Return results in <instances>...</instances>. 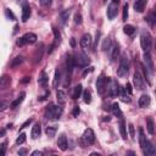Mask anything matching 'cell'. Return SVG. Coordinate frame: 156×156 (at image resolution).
Returning <instances> with one entry per match:
<instances>
[{
    "label": "cell",
    "instance_id": "obj_1",
    "mask_svg": "<svg viewBox=\"0 0 156 156\" xmlns=\"http://www.w3.org/2000/svg\"><path fill=\"white\" fill-rule=\"evenodd\" d=\"M62 107L60 105H54V104H50L46 110H45V117L50 121H57L61 115H62Z\"/></svg>",
    "mask_w": 156,
    "mask_h": 156
},
{
    "label": "cell",
    "instance_id": "obj_2",
    "mask_svg": "<svg viewBox=\"0 0 156 156\" xmlns=\"http://www.w3.org/2000/svg\"><path fill=\"white\" fill-rule=\"evenodd\" d=\"M128 71H129V60H128L127 54H123L119 58V65L117 68V76L123 78L128 74Z\"/></svg>",
    "mask_w": 156,
    "mask_h": 156
},
{
    "label": "cell",
    "instance_id": "obj_3",
    "mask_svg": "<svg viewBox=\"0 0 156 156\" xmlns=\"http://www.w3.org/2000/svg\"><path fill=\"white\" fill-rule=\"evenodd\" d=\"M140 45H141V49L144 50V52L150 51L151 45H152V38H151V35L147 30L141 32V34H140Z\"/></svg>",
    "mask_w": 156,
    "mask_h": 156
},
{
    "label": "cell",
    "instance_id": "obj_4",
    "mask_svg": "<svg viewBox=\"0 0 156 156\" xmlns=\"http://www.w3.org/2000/svg\"><path fill=\"white\" fill-rule=\"evenodd\" d=\"M37 39H38V38H37V34L29 32V33H26L23 37H21V38L16 41V44H17L18 46H24L26 44H33V43H35Z\"/></svg>",
    "mask_w": 156,
    "mask_h": 156
},
{
    "label": "cell",
    "instance_id": "obj_5",
    "mask_svg": "<svg viewBox=\"0 0 156 156\" xmlns=\"http://www.w3.org/2000/svg\"><path fill=\"white\" fill-rule=\"evenodd\" d=\"M73 62H74V66H78V67H87L90 62L89 57L85 55V54H82V52H77L73 57Z\"/></svg>",
    "mask_w": 156,
    "mask_h": 156
},
{
    "label": "cell",
    "instance_id": "obj_6",
    "mask_svg": "<svg viewBox=\"0 0 156 156\" xmlns=\"http://www.w3.org/2000/svg\"><path fill=\"white\" fill-rule=\"evenodd\" d=\"M108 82H110L108 77H105L104 74H101V76L96 79V91H98L100 95H102V94L105 93V90L107 89Z\"/></svg>",
    "mask_w": 156,
    "mask_h": 156
},
{
    "label": "cell",
    "instance_id": "obj_7",
    "mask_svg": "<svg viewBox=\"0 0 156 156\" xmlns=\"http://www.w3.org/2000/svg\"><path fill=\"white\" fill-rule=\"evenodd\" d=\"M133 83H134V87H135L138 90H143V89H145L144 77L141 76L140 71H135V72H134V76H133Z\"/></svg>",
    "mask_w": 156,
    "mask_h": 156
},
{
    "label": "cell",
    "instance_id": "obj_8",
    "mask_svg": "<svg viewBox=\"0 0 156 156\" xmlns=\"http://www.w3.org/2000/svg\"><path fill=\"white\" fill-rule=\"evenodd\" d=\"M107 88H108V95H110L111 98H115V96L119 95V90H121V87H119V84L117 83V80L112 79V80H111V84H110V87H107Z\"/></svg>",
    "mask_w": 156,
    "mask_h": 156
},
{
    "label": "cell",
    "instance_id": "obj_9",
    "mask_svg": "<svg viewBox=\"0 0 156 156\" xmlns=\"http://www.w3.org/2000/svg\"><path fill=\"white\" fill-rule=\"evenodd\" d=\"M91 35L89 34V33H85V34H83V37L80 38V41H79V44H80V48L83 49V50H88V49H90V46H91Z\"/></svg>",
    "mask_w": 156,
    "mask_h": 156
},
{
    "label": "cell",
    "instance_id": "obj_10",
    "mask_svg": "<svg viewBox=\"0 0 156 156\" xmlns=\"http://www.w3.org/2000/svg\"><path fill=\"white\" fill-rule=\"evenodd\" d=\"M83 140L87 144H89V145H91V144L95 143V133L93 132V129L88 128V129L84 130V133H83Z\"/></svg>",
    "mask_w": 156,
    "mask_h": 156
},
{
    "label": "cell",
    "instance_id": "obj_11",
    "mask_svg": "<svg viewBox=\"0 0 156 156\" xmlns=\"http://www.w3.org/2000/svg\"><path fill=\"white\" fill-rule=\"evenodd\" d=\"M141 150H143V154H144L145 156H155V155H156V149H155L154 144H152L151 141H149V140H146L145 146H144Z\"/></svg>",
    "mask_w": 156,
    "mask_h": 156
},
{
    "label": "cell",
    "instance_id": "obj_12",
    "mask_svg": "<svg viewBox=\"0 0 156 156\" xmlns=\"http://www.w3.org/2000/svg\"><path fill=\"white\" fill-rule=\"evenodd\" d=\"M117 12H118V6H117V4L111 2V4L107 6V11H106L107 18H108L110 21H111V20H113V18L117 16Z\"/></svg>",
    "mask_w": 156,
    "mask_h": 156
},
{
    "label": "cell",
    "instance_id": "obj_13",
    "mask_svg": "<svg viewBox=\"0 0 156 156\" xmlns=\"http://www.w3.org/2000/svg\"><path fill=\"white\" fill-rule=\"evenodd\" d=\"M108 52H110V60L113 62L117 60L118 55H119V45L117 43L112 44L110 48H108Z\"/></svg>",
    "mask_w": 156,
    "mask_h": 156
},
{
    "label": "cell",
    "instance_id": "obj_14",
    "mask_svg": "<svg viewBox=\"0 0 156 156\" xmlns=\"http://www.w3.org/2000/svg\"><path fill=\"white\" fill-rule=\"evenodd\" d=\"M30 17V6L28 2H23L22 5V21L27 22Z\"/></svg>",
    "mask_w": 156,
    "mask_h": 156
},
{
    "label": "cell",
    "instance_id": "obj_15",
    "mask_svg": "<svg viewBox=\"0 0 156 156\" xmlns=\"http://www.w3.org/2000/svg\"><path fill=\"white\" fill-rule=\"evenodd\" d=\"M144 61H145V63H146V68L152 73V72H154V62H152V57H151L150 51L144 52Z\"/></svg>",
    "mask_w": 156,
    "mask_h": 156
},
{
    "label": "cell",
    "instance_id": "obj_16",
    "mask_svg": "<svg viewBox=\"0 0 156 156\" xmlns=\"http://www.w3.org/2000/svg\"><path fill=\"white\" fill-rule=\"evenodd\" d=\"M150 102H151V99H150V96H149L147 94H143V95L139 98L138 105H139V107H141V108H145V107H147V106L150 105Z\"/></svg>",
    "mask_w": 156,
    "mask_h": 156
},
{
    "label": "cell",
    "instance_id": "obj_17",
    "mask_svg": "<svg viewBox=\"0 0 156 156\" xmlns=\"http://www.w3.org/2000/svg\"><path fill=\"white\" fill-rule=\"evenodd\" d=\"M67 138H66V134H60V136H58V139H57V146H58V149L60 150H62V151H65V150H67Z\"/></svg>",
    "mask_w": 156,
    "mask_h": 156
},
{
    "label": "cell",
    "instance_id": "obj_18",
    "mask_svg": "<svg viewBox=\"0 0 156 156\" xmlns=\"http://www.w3.org/2000/svg\"><path fill=\"white\" fill-rule=\"evenodd\" d=\"M40 134H41V126H40V123H35L32 128L30 135H32L33 139H37L38 136H40Z\"/></svg>",
    "mask_w": 156,
    "mask_h": 156
},
{
    "label": "cell",
    "instance_id": "obj_19",
    "mask_svg": "<svg viewBox=\"0 0 156 156\" xmlns=\"http://www.w3.org/2000/svg\"><path fill=\"white\" fill-rule=\"evenodd\" d=\"M146 129H147L149 134L154 135V133H155V122H154L152 117H147L146 118Z\"/></svg>",
    "mask_w": 156,
    "mask_h": 156
},
{
    "label": "cell",
    "instance_id": "obj_20",
    "mask_svg": "<svg viewBox=\"0 0 156 156\" xmlns=\"http://www.w3.org/2000/svg\"><path fill=\"white\" fill-rule=\"evenodd\" d=\"M48 80H49V76L46 74V72L43 71V72L40 73L39 78H38V83H39V85L43 87V88H45L46 84H48Z\"/></svg>",
    "mask_w": 156,
    "mask_h": 156
},
{
    "label": "cell",
    "instance_id": "obj_21",
    "mask_svg": "<svg viewBox=\"0 0 156 156\" xmlns=\"http://www.w3.org/2000/svg\"><path fill=\"white\" fill-rule=\"evenodd\" d=\"M146 5V0H135L134 2V10L136 12H143Z\"/></svg>",
    "mask_w": 156,
    "mask_h": 156
},
{
    "label": "cell",
    "instance_id": "obj_22",
    "mask_svg": "<svg viewBox=\"0 0 156 156\" xmlns=\"http://www.w3.org/2000/svg\"><path fill=\"white\" fill-rule=\"evenodd\" d=\"M67 96H66V93L63 91V90H57V93H56V99H57V102H58V105H63L65 102H66V99Z\"/></svg>",
    "mask_w": 156,
    "mask_h": 156
},
{
    "label": "cell",
    "instance_id": "obj_23",
    "mask_svg": "<svg viewBox=\"0 0 156 156\" xmlns=\"http://www.w3.org/2000/svg\"><path fill=\"white\" fill-rule=\"evenodd\" d=\"M24 96H26V93H24V91H22V93H21V94L17 96V99H16V100H13V101L10 104V107H11V108H15V107H17V106H18V105H20V104L23 101Z\"/></svg>",
    "mask_w": 156,
    "mask_h": 156
},
{
    "label": "cell",
    "instance_id": "obj_24",
    "mask_svg": "<svg viewBox=\"0 0 156 156\" xmlns=\"http://www.w3.org/2000/svg\"><path fill=\"white\" fill-rule=\"evenodd\" d=\"M82 93H83V87H82V84H78V85H76L74 88H73V93H72V99H78L80 95H82Z\"/></svg>",
    "mask_w": 156,
    "mask_h": 156
},
{
    "label": "cell",
    "instance_id": "obj_25",
    "mask_svg": "<svg viewBox=\"0 0 156 156\" xmlns=\"http://www.w3.org/2000/svg\"><path fill=\"white\" fill-rule=\"evenodd\" d=\"M119 133H121V136L126 140L127 139V127H126V122L123 121V118H121V121H119Z\"/></svg>",
    "mask_w": 156,
    "mask_h": 156
},
{
    "label": "cell",
    "instance_id": "obj_26",
    "mask_svg": "<svg viewBox=\"0 0 156 156\" xmlns=\"http://www.w3.org/2000/svg\"><path fill=\"white\" fill-rule=\"evenodd\" d=\"M111 108H112V112H113L115 116H117L118 118H122V117H123V113H122V111H121V108H119V105H118L117 102H113Z\"/></svg>",
    "mask_w": 156,
    "mask_h": 156
},
{
    "label": "cell",
    "instance_id": "obj_27",
    "mask_svg": "<svg viewBox=\"0 0 156 156\" xmlns=\"http://www.w3.org/2000/svg\"><path fill=\"white\" fill-rule=\"evenodd\" d=\"M61 83V71L60 69H56L55 71V77H54V82H52V85L54 88H57Z\"/></svg>",
    "mask_w": 156,
    "mask_h": 156
},
{
    "label": "cell",
    "instance_id": "obj_28",
    "mask_svg": "<svg viewBox=\"0 0 156 156\" xmlns=\"http://www.w3.org/2000/svg\"><path fill=\"white\" fill-rule=\"evenodd\" d=\"M145 143H146V136L144 134V130H143V128H139V144H140L141 149L145 146Z\"/></svg>",
    "mask_w": 156,
    "mask_h": 156
},
{
    "label": "cell",
    "instance_id": "obj_29",
    "mask_svg": "<svg viewBox=\"0 0 156 156\" xmlns=\"http://www.w3.org/2000/svg\"><path fill=\"white\" fill-rule=\"evenodd\" d=\"M68 17H69V10H63V11L60 13V21H61V23L65 24V23L67 22Z\"/></svg>",
    "mask_w": 156,
    "mask_h": 156
},
{
    "label": "cell",
    "instance_id": "obj_30",
    "mask_svg": "<svg viewBox=\"0 0 156 156\" xmlns=\"http://www.w3.org/2000/svg\"><path fill=\"white\" fill-rule=\"evenodd\" d=\"M45 132H46L48 136L52 138L56 134V132H57V126H49V127H46V130Z\"/></svg>",
    "mask_w": 156,
    "mask_h": 156
},
{
    "label": "cell",
    "instance_id": "obj_31",
    "mask_svg": "<svg viewBox=\"0 0 156 156\" xmlns=\"http://www.w3.org/2000/svg\"><path fill=\"white\" fill-rule=\"evenodd\" d=\"M134 30H135V27H134L133 24H126V26L123 27V32H124L126 34H128V35L133 34Z\"/></svg>",
    "mask_w": 156,
    "mask_h": 156
},
{
    "label": "cell",
    "instance_id": "obj_32",
    "mask_svg": "<svg viewBox=\"0 0 156 156\" xmlns=\"http://www.w3.org/2000/svg\"><path fill=\"white\" fill-rule=\"evenodd\" d=\"M11 83V77H9V76H2L1 78H0V87H6V85H9Z\"/></svg>",
    "mask_w": 156,
    "mask_h": 156
},
{
    "label": "cell",
    "instance_id": "obj_33",
    "mask_svg": "<svg viewBox=\"0 0 156 156\" xmlns=\"http://www.w3.org/2000/svg\"><path fill=\"white\" fill-rule=\"evenodd\" d=\"M22 62H23V56H16V57L12 60V62H11V67H17V66H20Z\"/></svg>",
    "mask_w": 156,
    "mask_h": 156
},
{
    "label": "cell",
    "instance_id": "obj_34",
    "mask_svg": "<svg viewBox=\"0 0 156 156\" xmlns=\"http://www.w3.org/2000/svg\"><path fill=\"white\" fill-rule=\"evenodd\" d=\"M83 101L85 104H90L91 102V94L89 90H84L83 91Z\"/></svg>",
    "mask_w": 156,
    "mask_h": 156
},
{
    "label": "cell",
    "instance_id": "obj_35",
    "mask_svg": "<svg viewBox=\"0 0 156 156\" xmlns=\"http://www.w3.org/2000/svg\"><path fill=\"white\" fill-rule=\"evenodd\" d=\"M26 141V133H21L16 139V145H21Z\"/></svg>",
    "mask_w": 156,
    "mask_h": 156
},
{
    "label": "cell",
    "instance_id": "obj_36",
    "mask_svg": "<svg viewBox=\"0 0 156 156\" xmlns=\"http://www.w3.org/2000/svg\"><path fill=\"white\" fill-rule=\"evenodd\" d=\"M5 16L7 18H10L11 21H16V16L13 15V12L10 10V9H5Z\"/></svg>",
    "mask_w": 156,
    "mask_h": 156
},
{
    "label": "cell",
    "instance_id": "obj_37",
    "mask_svg": "<svg viewBox=\"0 0 156 156\" xmlns=\"http://www.w3.org/2000/svg\"><path fill=\"white\" fill-rule=\"evenodd\" d=\"M111 46V38L108 37V38H106L105 40H104V44H102V50L104 51H106V50H108V48Z\"/></svg>",
    "mask_w": 156,
    "mask_h": 156
},
{
    "label": "cell",
    "instance_id": "obj_38",
    "mask_svg": "<svg viewBox=\"0 0 156 156\" xmlns=\"http://www.w3.org/2000/svg\"><path fill=\"white\" fill-rule=\"evenodd\" d=\"M52 32H54V37H55V43H60V39H61V34H60V32H58V29L57 28H52Z\"/></svg>",
    "mask_w": 156,
    "mask_h": 156
},
{
    "label": "cell",
    "instance_id": "obj_39",
    "mask_svg": "<svg viewBox=\"0 0 156 156\" xmlns=\"http://www.w3.org/2000/svg\"><path fill=\"white\" fill-rule=\"evenodd\" d=\"M6 150H7V143L4 141L1 145H0V156H4L6 154Z\"/></svg>",
    "mask_w": 156,
    "mask_h": 156
},
{
    "label": "cell",
    "instance_id": "obj_40",
    "mask_svg": "<svg viewBox=\"0 0 156 156\" xmlns=\"http://www.w3.org/2000/svg\"><path fill=\"white\" fill-rule=\"evenodd\" d=\"M128 18V4H124L123 6V21H127Z\"/></svg>",
    "mask_w": 156,
    "mask_h": 156
},
{
    "label": "cell",
    "instance_id": "obj_41",
    "mask_svg": "<svg viewBox=\"0 0 156 156\" xmlns=\"http://www.w3.org/2000/svg\"><path fill=\"white\" fill-rule=\"evenodd\" d=\"M79 113H80V108H79V106H74L73 110H72V116H73V117H78Z\"/></svg>",
    "mask_w": 156,
    "mask_h": 156
},
{
    "label": "cell",
    "instance_id": "obj_42",
    "mask_svg": "<svg viewBox=\"0 0 156 156\" xmlns=\"http://www.w3.org/2000/svg\"><path fill=\"white\" fill-rule=\"evenodd\" d=\"M74 23L76 24H80L82 23V15L80 13H76L74 15Z\"/></svg>",
    "mask_w": 156,
    "mask_h": 156
},
{
    "label": "cell",
    "instance_id": "obj_43",
    "mask_svg": "<svg viewBox=\"0 0 156 156\" xmlns=\"http://www.w3.org/2000/svg\"><path fill=\"white\" fill-rule=\"evenodd\" d=\"M146 20L149 21V23H150L151 26H154V24H155V13H154V12H151V13H150V16H149Z\"/></svg>",
    "mask_w": 156,
    "mask_h": 156
},
{
    "label": "cell",
    "instance_id": "obj_44",
    "mask_svg": "<svg viewBox=\"0 0 156 156\" xmlns=\"http://www.w3.org/2000/svg\"><path fill=\"white\" fill-rule=\"evenodd\" d=\"M121 100L123 102H130V98H129V95H127V93L121 94Z\"/></svg>",
    "mask_w": 156,
    "mask_h": 156
},
{
    "label": "cell",
    "instance_id": "obj_45",
    "mask_svg": "<svg viewBox=\"0 0 156 156\" xmlns=\"http://www.w3.org/2000/svg\"><path fill=\"white\" fill-rule=\"evenodd\" d=\"M124 90H126V93H128V95H130V94L133 93V90H132V85H130V83H128V82H127V84H126V87H124Z\"/></svg>",
    "mask_w": 156,
    "mask_h": 156
},
{
    "label": "cell",
    "instance_id": "obj_46",
    "mask_svg": "<svg viewBox=\"0 0 156 156\" xmlns=\"http://www.w3.org/2000/svg\"><path fill=\"white\" fill-rule=\"evenodd\" d=\"M9 106V104L6 102V101H4V100H0V111H4L6 107Z\"/></svg>",
    "mask_w": 156,
    "mask_h": 156
},
{
    "label": "cell",
    "instance_id": "obj_47",
    "mask_svg": "<svg viewBox=\"0 0 156 156\" xmlns=\"http://www.w3.org/2000/svg\"><path fill=\"white\" fill-rule=\"evenodd\" d=\"M128 129H129V134H130V136L134 138V126H133L132 123L128 124Z\"/></svg>",
    "mask_w": 156,
    "mask_h": 156
},
{
    "label": "cell",
    "instance_id": "obj_48",
    "mask_svg": "<svg viewBox=\"0 0 156 156\" xmlns=\"http://www.w3.org/2000/svg\"><path fill=\"white\" fill-rule=\"evenodd\" d=\"M32 122H33V118H28V119H27V121H26V122H24V123H23V124L21 126V129L26 128V127H27V126H29V124H30Z\"/></svg>",
    "mask_w": 156,
    "mask_h": 156
},
{
    "label": "cell",
    "instance_id": "obj_49",
    "mask_svg": "<svg viewBox=\"0 0 156 156\" xmlns=\"http://www.w3.org/2000/svg\"><path fill=\"white\" fill-rule=\"evenodd\" d=\"M41 6H49L51 4V0H39Z\"/></svg>",
    "mask_w": 156,
    "mask_h": 156
},
{
    "label": "cell",
    "instance_id": "obj_50",
    "mask_svg": "<svg viewBox=\"0 0 156 156\" xmlns=\"http://www.w3.org/2000/svg\"><path fill=\"white\" fill-rule=\"evenodd\" d=\"M38 155H39V156H41V155H43V151L37 150V151H33V152H32V156H38Z\"/></svg>",
    "mask_w": 156,
    "mask_h": 156
},
{
    "label": "cell",
    "instance_id": "obj_51",
    "mask_svg": "<svg viewBox=\"0 0 156 156\" xmlns=\"http://www.w3.org/2000/svg\"><path fill=\"white\" fill-rule=\"evenodd\" d=\"M29 80H30V78H29V77H24V78L21 80V83H28Z\"/></svg>",
    "mask_w": 156,
    "mask_h": 156
},
{
    "label": "cell",
    "instance_id": "obj_52",
    "mask_svg": "<svg viewBox=\"0 0 156 156\" xmlns=\"http://www.w3.org/2000/svg\"><path fill=\"white\" fill-rule=\"evenodd\" d=\"M26 154H27V150L26 149H22V150L18 151V155H26Z\"/></svg>",
    "mask_w": 156,
    "mask_h": 156
},
{
    "label": "cell",
    "instance_id": "obj_53",
    "mask_svg": "<svg viewBox=\"0 0 156 156\" xmlns=\"http://www.w3.org/2000/svg\"><path fill=\"white\" fill-rule=\"evenodd\" d=\"M93 68H94V67H89V69H85V71L83 72V76H85L88 72H91V71H93Z\"/></svg>",
    "mask_w": 156,
    "mask_h": 156
},
{
    "label": "cell",
    "instance_id": "obj_54",
    "mask_svg": "<svg viewBox=\"0 0 156 156\" xmlns=\"http://www.w3.org/2000/svg\"><path fill=\"white\" fill-rule=\"evenodd\" d=\"M5 133H6V130H5V129H0V138H1V136H4V135H5Z\"/></svg>",
    "mask_w": 156,
    "mask_h": 156
},
{
    "label": "cell",
    "instance_id": "obj_55",
    "mask_svg": "<svg viewBox=\"0 0 156 156\" xmlns=\"http://www.w3.org/2000/svg\"><path fill=\"white\" fill-rule=\"evenodd\" d=\"M17 29H18V26H15V30H13V34L17 32Z\"/></svg>",
    "mask_w": 156,
    "mask_h": 156
},
{
    "label": "cell",
    "instance_id": "obj_56",
    "mask_svg": "<svg viewBox=\"0 0 156 156\" xmlns=\"http://www.w3.org/2000/svg\"><path fill=\"white\" fill-rule=\"evenodd\" d=\"M71 44H72V46H74V38H72V40H71Z\"/></svg>",
    "mask_w": 156,
    "mask_h": 156
},
{
    "label": "cell",
    "instance_id": "obj_57",
    "mask_svg": "<svg viewBox=\"0 0 156 156\" xmlns=\"http://www.w3.org/2000/svg\"><path fill=\"white\" fill-rule=\"evenodd\" d=\"M112 2H113V4H117V5H118V2H119V0H112Z\"/></svg>",
    "mask_w": 156,
    "mask_h": 156
},
{
    "label": "cell",
    "instance_id": "obj_58",
    "mask_svg": "<svg viewBox=\"0 0 156 156\" xmlns=\"http://www.w3.org/2000/svg\"><path fill=\"white\" fill-rule=\"evenodd\" d=\"M104 1H106V0H104Z\"/></svg>",
    "mask_w": 156,
    "mask_h": 156
}]
</instances>
